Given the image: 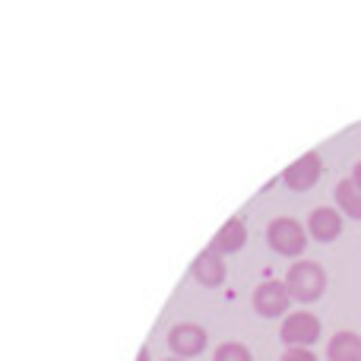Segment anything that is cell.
Wrapping results in <instances>:
<instances>
[{
    "label": "cell",
    "mask_w": 361,
    "mask_h": 361,
    "mask_svg": "<svg viewBox=\"0 0 361 361\" xmlns=\"http://www.w3.org/2000/svg\"><path fill=\"white\" fill-rule=\"evenodd\" d=\"M286 288L295 301L311 305V301H317L320 295L326 292V269L320 267L317 260L292 263V267H288V276H286Z\"/></svg>",
    "instance_id": "obj_1"
},
{
    "label": "cell",
    "mask_w": 361,
    "mask_h": 361,
    "mask_svg": "<svg viewBox=\"0 0 361 361\" xmlns=\"http://www.w3.org/2000/svg\"><path fill=\"white\" fill-rule=\"evenodd\" d=\"M267 241L276 254L282 257H301L307 247V228L292 216H279L267 225Z\"/></svg>",
    "instance_id": "obj_2"
},
{
    "label": "cell",
    "mask_w": 361,
    "mask_h": 361,
    "mask_svg": "<svg viewBox=\"0 0 361 361\" xmlns=\"http://www.w3.org/2000/svg\"><path fill=\"white\" fill-rule=\"evenodd\" d=\"M320 330H324V326H320L317 314L292 311V314H286V320H282L279 336L288 349H311V345L320 339Z\"/></svg>",
    "instance_id": "obj_3"
},
{
    "label": "cell",
    "mask_w": 361,
    "mask_h": 361,
    "mask_svg": "<svg viewBox=\"0 0 361 361\" xmlns=\"http://www.w3.org/2000/svg\"><path fill=\"white\" fill-rule=\"evenodd\" d=\"M288 305H292V295H288L286 282L267 279L254 288V311L260 317H279V314L288 311Z\"/></svg>",
    "instance_id": "obj_4"
},
{
    "label": "cell",
    "mask_w": 361,
    "mask_h": 361,
    "mask_svg": "<svg viewBox=\"0 0 361 361\" xmlns=\"http://www.w3.org/2000/svg\"><path fill=\"white\" fill-rule=\"evenodd\" d=\"M324 175V159L320 152H305L301 159H295L286 171H282V180H286L292 190H311L314 184Z\"/></svg>",
    "instance_id": "obj_5"
},
{
    "label": "cell",
    "mask_w": 361,
    "mask_h": 361,
    "mask_svg": "<svg viewBox=\"0 0 361 361\" xmlns=\"http://www.w3.org/2000/svg\"><path fill=\"white\" fill-rule=\"evenodd\" d=\"M206 343H209V336H206V330L200 324H175L169 330V345L180 358L200 355L206 349Z\"/></svg>",
    "instance_id": "obj_6"
},
{
    "label": "cell",
    "mask_w": 361,
    "mask_h": 361,
    "mask_svg": "<svg viewBox=\"0 0 361 361\" xmlns=\"http://www.w3.org/2000/svg\"><path fill=\"white\" fill-rule=\"evenodd\" d=\"M307 235L314 241H336L343 235V212L333 209V206H317L307 216Z\"/></svg>",
    "instance_id": "obj_7"
},
{
    "label": "cell",
    "mask_w": 361,
    "mask_h": 361,
    "mask_svg": "<svg viewBox=\"0 0 361 361\" xmlns=\"http://www.w3.org/2000/svg\"><path fill=\"white\" fill-rule=\"evenodd\" d=\"M190 273H193V279L200 282V286H206V288H216V286H222L225 282V260H222V254L219 250H203V254L193 260V267H190Z\"/></svg>",
    "instance_id": "obj_8"
},
{
    "label": "cell",
    "mask_w": 361,
    "mask_h": 361,
    "mask_svg": "<svg viewBox=\"0 0 361 361\" xmlns=\"http://www.w3.org/2000/svg\"><path fill=\"white\" fill-rule=\"evenodd\" d=\"M244 244H247V225H244V219H238V216L228 219V222L216 231V238H212V250H219V254L241 250Z\"/></svg>",
    "instance_id": "obj_9"
},
{
    "label": "cell",
    "mask_w": 361,
    "mask_h": 361,
    "mask_svg": "<svg viewBox=\"0 0 361 361\" xmlns=\"http://www.w3.org/2000/svg\"><path fill=\"white\" fill-rule=\"evenodd\" d=\"M330 361H361V336L355 330H339L326 345Z\"/></svg>",
    "instance_id": "obj_10"
},
{
    "label": "cell",
    "mask_w": 361,
    "mask_h": 361,
    "mask_svg": "<svg viewBox=\"0 0 361 361\" xmlns=\"http://www.w3.org/2000/svg\"><path fill=\"white\" fill-rule=\"evenodd\" d=\"M333 197H336V203H339V212H345V216H352V219H361V190L352 184V178L339 180Z\"/></svg>",
    "instance_id": "obj_11"
},
{
    "label": "cell",
    "mask_w": 361,
    "mask_h": 361,
    "mask_svg": "<svg viewBox=\"0 0 361 361\" xmlns=\"http://www.w3.org/2000/svg\"><path fill=\"white\" fill-rule=\"evenodd\" d=\"M212 361H254V355H250V349L244 343H222Z\"/></svg>",
    "instance_id": "obj_12"
},
{
    "label": "cell",
    "mask_w": 361,
    "mask_h": 361,
    "mask_svg": "<svg viewBox=\"0 0 361 361\" xmlns=\"http://www.w3.org/2000/svg\"><path fill=\"white\" fill-rule=\"evenodd\" d=\"M279 361H317V355L311 349H286V355Z\"/></svg>",
    "instance_id": "obj_13"
},
{
    "label": "cell",
    "mask_w": 361,
    "mask_h": 361,
    "mask_svg": "<svg viewBox=\"0 0 361 361\" xmlns=\"http://www.w3.org/2000/svg\"><path fill=\"white\" fill-rule=\"evenodd\" d=\"M352 184H355L358 190H361V159L355 162V169H352Z\"/></svg>",
    "instance_id": "obj_14"
},
{
    "label": "cell",
    "mask_w": 361,
    "mask_h": 361,
    "mask_svg": "<svg viewBox=\"0 0 361 361\" xmlns=\"http://www.w3.org/2000/svg\"><path fill=\"white\" fill-rule=\"evenodd\" d=\"M140 361H146V349H143V352H140Z\"/></svg>",
    "instance_id": "obj_15"
},
{
    "label": "cell",
    "mask_w": 361,
    "mask_h": 361,
    "mask_svg": "<svg viewBox=\"0 0 361 361\" xmlns=\"http://www.w3.org/2000/svg\"><path fill=\"white\" fill-rule=\"evenodd\" d=\"M171 361H175V358H171Z\"/></svg>",
    "instance_id": "obj_16"
}]
</instances>
